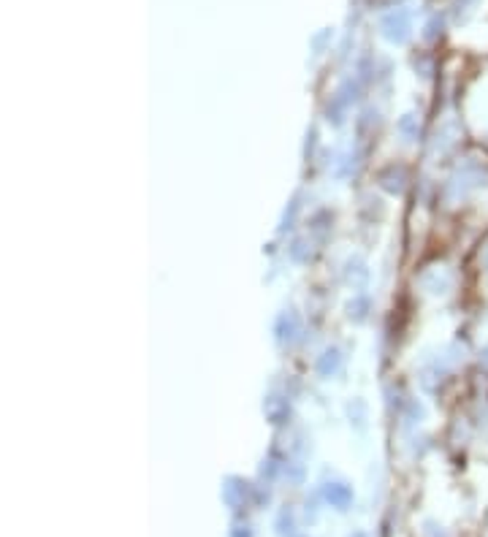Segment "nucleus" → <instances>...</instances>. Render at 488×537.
I'll use <instances>...</instances> for the list:
<instances>
[{
    "mask_svg": "<svg viewBox=\"0 0 488 537\" xmlns=\"http://www.w3.org/2000/svg\"><path fill=\"white\" fill-rule=\"evenodd\" d=\"M325 499H328L334 508L345 510L347 505L353 502V491L347 489L345 483H328V486H325Z\"/></svg>",
    "mask_w": 488,
    "mask_h": 537,
    "instance_id": "f257e3e1",
    "label": "nucleus"
},
{
    "mask_svg": "<svg viewBox=\"0 0 488 537\" xmlns=\"http://www.w3.org/2000/svg\"><path fill=\"white\" fill-rule=\"evenodd\" d=\"M480 361H483V364L488 367V345L483 348V353H480Z\"/></svg>",
    "mask_w": 488,
    "mask_h": 537,
    "instance_id": "f03ea898",
    "label": "nucleus"
},
{
    "mask_svg": "<svg viewBox=\"0 0 488 537\" xmlns=\"http://www.w3.org/2000/svg\"><path fill=\"white\" fill-rule=\"evenodd\" d=\"M353 537H366V535H361V532H355V535H353Z\"/></svg>",
    "mask_w": 488,
    "mask_h": 537,
    "instance_id": "7ed1b4c3",
    "label": "nucleus"
},
{
    "mask_svg": "<svg viewBox=\"0 0 488 537\" xmlns=\"http://www.w3.org/2000/svg\"><path fill=\"white\" fill-rule=\"evenodd\" d=\"M486 258H488V255H486Z\"/></svg>",
    "mask_w": 488,
    "mask_h": 537,
    "instance_id": "20e7f679",
    "label": "nucleus"
}]
</instances>
